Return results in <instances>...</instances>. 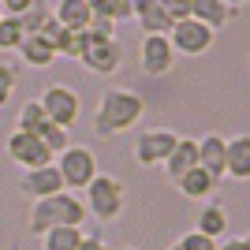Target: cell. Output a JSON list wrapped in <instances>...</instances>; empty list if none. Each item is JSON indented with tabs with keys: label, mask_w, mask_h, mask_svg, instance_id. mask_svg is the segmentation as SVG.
Returning a JSON list of instances; mask_svg holds the SVG:
<instances>
[{
	"label": "cell",
	"mask_w": 250,
	"mask_h": 250,
	"mask_svg": "<svg viewBox=\"0 0 250 250\" xmlns=\"http://www.w3.org/2000/svg\"><path fill=\"white\" fill-rule=\"evenodd\" d=\"M142 116H146V97L138 90H131V86H108L94 108V135L116 138L124 131H131V127H138Z\"/></svg>",
	"instance_id": "cell-1"
},
{
	"label": "cell",
	"mask_w": 250,
	"mask_h": 250,
	"mask_svg": "<svg viewBox=\"0 0 250 250\" xmlns=\"http://www.w3.org/2000/svg\"><path fill=\"white\" fill-rule=\"evenodd\" d=\"M86 206L79 194L71 190H60V194H49V198L30 202V217H26V228L34 235H45L49 228H60V224H71V228H83L86 224Z\"/></svg>",
	"instance_id": "cell-2"
},
{
	"label": "cell",
	"mask_w": 250,
	"mask_h": 250,
	"mask_svg": "<svg viewBox=\"0 0 250 250\" xmlns=\"http://www.w3.org/2000/svg\"><path fill=\"white\" fill-rule=\"evenodd\" d=\"M83 206L94 220L112 224V220L124 217V209H127V187L116 176H108V172H97L94 183L83 190Z\"/></svg>",
	"instance_id": "cell-3"
},
{
	"label": "cell",
	"mask_w": 250,
	"mask_h": 250,
	"mask_svg": "<svg viewBox=\"0 0 250 250\" xmlns=\"http://www.w3.org/2000/svg\"><path fill=\"white\" fill-rule=\"evenodd\" d=\"M56 168H60V176H63V190H71V194L86 190L90 183H94V176L101 172L94 149L79 146V142H71L63 153H56Z\"/></svg>",
	"instance_id": "cell-4"
},
{
	"label": "cell",
	"mask_w": 250,
	"mask_h": 250,
	"mask_svg": "<svg viewBox=\"0 0 250 250\" xmlns=\"http://www.w3.org/2000/svg\"><path fill=\"white\" fill-rule=\"evenodd\" d=\"M176 142H179V135L172 127H146L131 142V157L142 168H157V165H165V157L176 149Z\"/></svg>",
	"instance_id": "cell-5"
},
{
	"label": "cell",
	"mask_w": 250,
	"mask_h": 250,
	"mask_svg": "<svg viewBox=\"0 0 250 250\" xmlns=\"http://www.w3.org/2000/svg\"><path fill=\"white\" fill-rule=\"evenodd\" d=\"M42 108L45 116H49L52 124H60L71 131L75 124H79V112H83V97H79V90H71V86H63V83H52L42 90Z\"/></svg>",
	"instance_id": "cell-6"
},
{
	"label": "cell",
	"mask_w": 250,
	"mask_h": 250,
	"mask_svg": "<svg viewBox=\"0 0 250 250\" xmlns=\"http://www.w3.org/2000/svg\"><path fill=\"white\" fill-rule=\"evenodd\" d=\"M213 38H217V30H209L198 19H179L168 30V42L176 49V56H206L213 49Z\"/></svg>",
	"instance_id": "cell-7"
},
{
	"label": "cell",
	"mask_w": 250,
	"mask_h": 250,
	"mask_svg": "<svg viewBox=\"0 0 250 250\" xmlns=\"http://www.w3.org/2000/svg\"><path fill=\"white\" fill-rule=\"evenodd\" d=\"M138 63H142V75H149V79L172 75V67H176V49L168 42V34H142Z\"/></svg>",
	"instance_id": "cell-8"
},
{
	"label": "cell",
	"mask_w": 250,
	"mask_h": 250,
	"mask_svg": "<svg viewBox=\"0 0 250 250\" xmlns=\"http://www.w3.org/2000/svg\"><path fill=\"white\" fill-rule=\"evenodd\" d=\"M79 60L86 63V71H94V75H116L124 67V45L116 38H90L86 34V45H83Z\"/></svg>",
	"instance_id": "cell-9"
},
{
	"label": "cell",
	"mask_w": 250,
	"mask_h": 250,
	"mask_svg": "<svg viewBox=\"0 0 250 250\" xmlns=\"http://www.w3.org/2000/svg\"><path fill=\"white\" fill-rule=\"evenodd\" d=\"M8 157L22 168V172H26V168H42V165H52V161H56V153L45 146L42 138L30 135V131H19V127H11V135H8Z\"/></svg>",
	"instance_id": "cell-10"
},
{
	"label": "cell",
	"mask_w": 250,
	"mask_h": 250,
	"mask_svg": "<svg viewBox=\"0 0 250 250\" xmlns=\"http://www.w3.org/2000/svg\"><path fill=\"white\" fill-rule=\"evenodd\" d=\"M63 190V176H60V168H56V161L52 165H42V168H26L19 179V194L22 198H49V194H60Z\"/></svg>",
	"instance_id": "cell-11"
},
{
	"label": "cell",
	"mask_w": 250,
	"mask_h": 250,
	"mask_svg": "<svg viewBox=\"0 0 250 250\" xmlns=\"http://www.w3.org/2000/svg\"><path fill=\"white\" fill-rule=\"evenodd\" d=\"M224 161H228V138L217 135V131H206L198 138V165L213 179H224Z\"/></svg>",
	"instance_id": "cell-12"
},
{
	"label": "cell",
	"mask_w": 250,
	"mask_h": 250,
	"mask_svg": "<svg viewBox=\"0 0 250 250\" xmlns=\"http://www.w3.org/2000/svg\"><path fill=\"white\" fill-rule=\"evenodd\" d=\"M22 56V63L26 67H38V71H45V67H52L56 63V49H52V42L45 38V34H26L22 38V45L15 49Z\"/></svg>",
	"instance_id": "cell-13"
},
{
	"label": "cell",
	"mask_w": 250,
	"mask_h": 250,
	"mask_svg": "<svg viewBox=\"0 0 250 250\" xmlns=\"http://www.w3.org/2000/svg\"><path fill=\"white\" fill-rule=\"evenodd\" d=\"M194 165H198V142H194V138H183V135H179L176 149L165 157V165H161V168H165V176L176 183V179H179V176H187Z\"/></svg>",
	"instance_id": "cell-14"
},
{
	"label": "cell",
	"mask_w": 250,
	"mask_h": 250,
	"mask_svg": "<svg viewBox=\"0 0 250 250\" xmlns=\"http://www.w3.org/2000/svg\"><path fill=\"white\" fill-rule=\"evenodd\" d=\"M217 183H220V179H213L202 165H194L187 176L176 179V190H179L187 202H202V198H209V194H217Z\"/></svg>",
	"instance_id": "cell-15"
},
{
	"label": "cell",
	"mask_w": 250,
	"mask_h": 250,
	"mask_svg": "<svg viewBox=\"0 0 250 250\" xmlns=\"http://www.w3.org/2000/svg\"><path fill=\"white\" fill-rule=\"evenodd\" d=\"M224 176L235 183L250 179V135H235L228 138V161H224Z\"/></svg>",
	"instance_id": "cell-16"
},
{
	"label": "cell",
	"mask_w": 250,
	"mask_h": 250,
	"mask_svg": "<svg viewBox=\"0 0 250 250\" xmlns=\"http://www.w3.org/2000/svg\"><path fill=\"white\" fill-rule=\"evenodd\" d=\"M131 19H138L142 34H168L172 19H168L157 0H131Z\"/></svg>",
	"instance_id": "cell-17"
},
{
	"label": "cell",
	"mask_w": 250,
	"mask_h": 250,
	"mask_svg": "<svg viewBox=\"0 0 250 250\" xmlns=\"http://www.w3.org/2000/svg\"><path fill=\"white\" fill-rule=\"evenodd\" d=\"M190 19L206 22L209 30H224L235 19V8H228L224 0H190Z\"/></svg>",
	"instance_id": "cell-18"
},
{
	"label": "cell",
	"mask_w": 250,
	"mask_h": 250,
	"mask_svg": "<svg viewBox=\"0 0 250 250\" xmlns=\"http://www.w3.org/2000/svg\"><path fill=\"white\" fill-rule=\"evenodd\" d=\"M52 19L67 26V30H86L90 19H94V11L86 0H56V8H52Z\"/></svg>",
	"instance_id": "cell-19"
},
{
	"label": "cell",
	"mask_w": 250,
	"mask_h": 250,
	"mask_svg": "<svg viewBox=\"0 0 250 250\" xmlns=\"http://www.w3.org/2000/svg\"><path fill=\"white\" fill-rule=\"evenodd\" d=\"M194 231H202V235H209V239H224V231H228V209L220 206V202H209V206H202L198 220H194Z\"/></svg>",
	"instance_id": "cell-20"
},
{
	"label": "cell",
	"mask_w": 250,
	"mask_h": 250,
	"mask_svg": "<svg viewBox=\"0 0 250 250\" xmlns=\"http://www.w3.org/2000/svg\"><path fill=\"white\" fill-rule=\"evenodd\" d=\"M83 235H86L83 228L60 224V228H49L45 235H38V239H42V250H75L79 243H83Z\"/></svg>",
	"instance_id": "cell-21"
},
{
	"label": "cell",
	"mask_w": 250,
	"mask_h": 250,
	"mask_svg": "<svg viewBox=\"0 0 250 250\" xmlns=\"http://www.w3.org/2000/svg\"><path fill=\"white\" fill-rule=\"evenodd\" d=\"M26 38L19 15H0V52H15Z\"/></svg>",
	"instance_id": "cell-22"
},
{
	"label": "cell",
	"mask_w": 250,
	"mask_h": 250,
	"mask_svg": "<svg viewBox=\"0 0 250 250\" xmlns=\"http://www.w3.org/2000/svg\"><path fill=\"white\" fill-rule=\"evenodd\" d=\"M34 135L42 138V142L52 149V153H63V149L71 146V131H67V127H60V124H52V120H45V124L38 127Z\"/></svg>",
	"instance_id": "cell-23"
},
{
	"label": "cell",
	"mask_w": 250,
	"mask_h": 250,
	"mask_svg": "<svg viewBox=\"0 0 250 250\" xmlns=\"http://www.w3.org/2000/svg\"><path fill=\"white\" fill-rule=\"evenodd\" d=\"M52 19V8H49V0H30V8L19 15V22H22V30L26 34H42V26Z\"/></svg>",
	"instance_id": "cell-24"
},
{
	"label": "cell",
	"mask_w": 250,
	"mask_h": 250,
	"mask_svg": "<svg viewBox=\"0 0 250 250\" xmlns=\"http://www.w3.org/2000/svg\"><path fill=\"white\" fill-rule=\"evenodd\" d=\"M45 120H49V116H45L42 101L34 97V101H26V104L19 108V116H15V127H19V131H30V135H34V131H38Z\"/></svg>",
	"instance_id": "cell-25"
},
{
	"label": "cell",
	"mask_w": 250,
	"mask_h": 250,
	"mask_svg": "<svg viewBox=\"0 0 250 250\" xmlns=\"http://www.w3.org/2000/svg\"><path fill=\"white\" fill-rule=\"evenodd\" d=\"M86 4H90L94 15H108V19H116V22L131 19V0H86Z\"/></svg>",
	"instance_id": "cell-26"
},
{
	"label": "cell",
	"mask_w": 250,
	"mask_h": 250,
	"mask_svg": "<svg viewBox=\"0 0 250 250\" xmlns=\"http://www.w3.org/2000/svg\"><path fill=\"white\" fill-rule=\"evenodd\" d=\"M220 243L217 239H209V235H202V231H183V235H179L176 239V250H217Z\"/></svg>",
	"instance_id": "cell-27"
},
{
	"label": "cell",
	"mask_w": 250,
	"mask_h": 250,
	"mask_svg": "<svg viewBox=\"0 0 250 250\" xmlns=\"http://www.w3.org/2000/svg\"><path fill=\"white\" fill-rule=\"evenodd\" d=\"M11 94H15V67L0 60V108L11 101Z\"/></svg>",
	"instance_id": "cell-28"
},
{
	"label": "cell",
	"mask_w": 250,
	"mask_h": 250,
	"mask_svg": "<svg viewBox=\"0 0 250 250\" xmlns=\"http://www.w3.org/2000/svg\"><path fill=\"white\" fill-rule=\"evenodd\" d=\"M86 34H90V38H116V19H108V15H94L90 26H86Z\"/></svg>",
	"instance_id": "cell-29"
},
{
	"label": "cell",
	"mask_w": 250,
	"mask_h": 250,
	"mask_svg": "<svg viewBox=\"0 0 250 250\" xmlns=\"http://www.w3.org/2000/svg\"><path fill=\"white\" fill-rule=\"evenodd\" d=\"M157 4H161V11H165L172 22L190 19V0H157Z\"/></svg>",
	"instance_id": "cell-30"
},
{
	"label": "cell",
	"mask_w": 250,
	"mask_h": 250,
	"mask_svg": "<svg viewBox=\"0 0 250 250\" xmlns=\"http://www.w3.org/2000/svg\"><path fill=\"white\" fill-rule=\"evenodd\" d=\"M75 250H112V247H108V243H104L101 235H94V231H86V235H83V243H79Z\"/></svg>",
	"instance_id": "cell-31"
},
{
	"label": "cell",
	"mask_w": 250,
	"mask_h": 250,
	"mask_svg": "<svg viewBox=\"0 0 250 250\" xmlns=\"http://www.w3.org/2000/svg\"><path fill=\"white\" fill-rule=\"evenodd\" d=\"M26 8H30V0H0V11H4V15H22Z\"/></svg>",
	"instance_id": "cell-32"
},
{
	"label": "cell",
	"mask_w": 250,
	"mask_h": 250,
	"mask_svg": "<svg viewBox=\"0 0 250 250\" xmlns=\"http://www.w3.org/2000/svg\"><path fill=\"white\" fill-rule=\"evenodd\" d=\"M217 250H250V243H247V235H231V239H224Z\"/></svg>",
	"instance_id": "cell-33"
},
{
	"label": "cell",
	"mask_w": 250,
	"mask_h": 250,
	"mask_svg": "<svg viewBox=\"0 0 250 250\" xmlns=\"http://www.w3.org/2000/svg\"><path fill=\"white\" fill-rule=\"evenodd\" d=\"M228 8H243V4H250V0H224Z\"/></svg>",
	"instance_id": "cell-34"
},
{
	"label": "cell",
	"mask_w": 250,
	"mask_h": 250,
	"mask_svg": "<svg viewBox=\"0 0 250 250\" xmlns=\"http://www.w3.org/2000/svg\"><path fill=\"white\" fill-rule=\"evenodd\" d=\"M168 250H176V243H172V247H168Z\"/></svg>",
	"instance_id": "cell-35"
},
{
	"label": "cell",
	"mask_w": 250,
	"mask_h": 250,
	"mask_svg": "<svg viewBox=\"0 0 250 250\" xmlns=\"http://www.w3.org/2000/svg\"><path fill=\"white\" fill-rule=\"evenodd\" d=\"M124 250H135V247H124Z\"/></svg>",
	"instance_id": "cell-36"
},
{
	"label": "cell",
	"mask_w": 250,
	"mask_h": 250,
	"mask_svg": "<svg viewBox=\"0 0 250 250\" xmlns=\"http://www.w3.org/2000/svg\"><path fill=\"white\" fill-rule=\"evenodd\" d=\"M247 243H250V235H247Z\"/></svg>",
	"instance_id": "cell-37"
},
{
	"label": "cell",
	"mask_w": 250,
	"mask_h": 250,
	"mask_svg": "<svg viewBox=\"0 0 250 250\" xmlns=\"http://www.w3.org/2000/svg\"><path fill=\"white\" fill-rule=\"evenodd\" d=\"M0 15H4V11H0Z\"/></svg>",
	"instance_id": "cell-38"
}]
</instances>
